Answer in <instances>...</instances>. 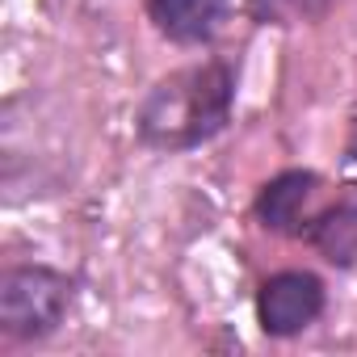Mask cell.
Returning <instances> with one entry per match:
<instances>
[{
	"instance_id": "obj_4",
	"label": "cell",
	"mask_w": 357,
	"mask_h": 357,
	"mask_svg": "<svg viewBox=\"0 0 357 357\" xmlns=\"http://www.w3.org/2000/svg\"><path fill=\"white\" fill-rule=\"evenodd\" d=\"M319 194H324V176L315 168H282L269 181H261V190L252 198V219L269 236L298 240V231L311 219Z\"/></svg>"
},
{
	"instance_id": "obj_5",
	"label": "cell",
	"mask_w": 357,
	"mask_h": 357,
	"mask_svg": "<svg viewBox=\"0 0 357 357\" xmlns=\"http://www.w3.org/2000/svg\"><path fill=\"white\" fill-rule=\"evenodd\" d=\"M143 13L151 30L172 43V47H211L227 17H231V0H143Z\"/></svg>"
},
{
	"instance_id": "obj_3",
	"label": "cell",
	"mask_w": 357,
	"mask_h": 357,
	"mask_svg": "<svg viewBox=\"0 0 357 357\" xmlns=\"http://www.w3.org/2000/svg\"><path fill=\"white\" fill-rule=\"evenodd\" d=\"M328 311V282L315 269H278L261 278L252 294L257 328L269 340H294L307 328H315Z\"/></svg>"
},
{
	"instance_id": "obj_2",
	"label": "cell",
	"mask_w": 357,
	"mask_h": 357,
	"mask_svg": "<svg viewBox=\"0 0 357 357\" xmlns=\"http://www.w3.org/2000/svg\"><path fill=\"white\" fill-rule=\"evenodd\" d=\"M80 294V278L47 265V261H17L0 269V332L17 344H38L55 336Z\"/></svg>"
},
{
	"instance_id": "obj_7",
	"label": "cell",
	"mask_w": 357,
	"mask_h": 357,
	"mask_svg": "<svg viewBox=\"0 0 357 357\" xmlns=\"http://www.w3.org/2000/svg\"><path fill=\"white\" fill-rule=\"evenodd\" d=\"M336 0H244V13L257 26H315L332 13Z\"/></svg>"
},
{
	"instance_id": "obj_1",
	"label": "cell",
	"mask_w": 357,
	"mask_h": 357,
	"mask_svg": "<svg viewBox=\"0 0 357 357\" xmlns=\"http://www.w3.org/2000/svg\"><path fill=\"white\" fill-rule=\"evenodd\" d=\"M240 68L223 55L194 59L151 80L135 105V143L155 155H185L215 143L236 118Z\"/></svg>"
},
{
	"instance_id": "obj_6",
	"label": "cell",
	"mask_w": 357,
	"mask_h": 357,
	"mask_svg": "<svg viewBox=\"0 0 357 357\" xmlns=\"http://www.w3.org/2000/svg\"><path fill=\"white\" fill-rule=\"evenodd\" d=\"M298 240L324 257V265L353 273L357 269V194H340L336 202H324L311 211V219L303 223Z\"/></svg>"
}]
</instances>
